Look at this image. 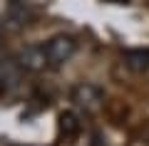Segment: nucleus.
Listing matches in <instances>:
<instances>
[{
    "label": "nucleus",
    "instance_id": "obj_1",
    "mask_svg": "<svg viewBox=\"0 0 149 146\" xmlns=\"http://www.w3.org/2000/svg\"><path fill=\"white\" fill-rule=\"evenodd\" d=\"M32 20V12L20 0H0V25L10 32H17L27 27Z\"/></svg>",
    "mask_w": 149,
    "mask_h": 146
},
{
    "label": "nucleus",
    "instance_id": "obj_2",
    "mask_svg": "<svg viewBox=\"0 0 149 146\" xmlns=\"http://www.w3.org/2000/svg\"><path fill=\"white\" fill-rule=\"evenodd\" d=\"M74 52H77V42L70 35H55L52 40L45 42V55H47L50 69H60L62 64H67Z\"/></svg>",
    "mask_w": 149,
    "mask_h": 146
},
{
    "label": "nucleus",
    "instance_id": "obj_3",
    "mask_svg": "<svg viewBox=\"0 0 149 146\" xmlns=\"http://www.w3.org/2000/svg\"><path fill=\"white\" fill-rule=\"evenodd\" d=\"M20 82H22V67L17 57L0 50V94H10L20 89Z\"/></svg>",
    "mask_w": 149,
    "mask_h": 146
},
{
    "label": "nucleus",
    "instance_id": "obj_4",
    "mask_svg": "<svg viewBox=\"0 0 149 146\" xmlns=\"http://www.w3.org/2000/svg\"><path fill=\"white\" fill-rule=\"evenodd\" d=\"M70 97H72L74 107H77V109H85L87 114L97 111L102 107V102H104V92H102L97 84H92V82H80L72 89Z\"/></svg>",
    "mask_w": 149,
    "mask_h": 146
},
{
    "label": "nucleus",
    "instance_id": "obj_5",
    "mask_svg": "<svg viewBox=\"0 0 149 146\" xmlns=\"http://www.w3.org/2000/svg\"><path fill=\"white\" fill-rule=\"evenodd\" d=\"M15 57H17V62H20V67L25 72H42V69H47L45 45H25Z\"/></svg>",
    "mask_w": 149,
    "mask_h": 146
},
{
    "label": "nucleus",
    "instance_id": "obj_6",
    "mask_svg": "<svg viewBox=\"0 0 149 146\" xmlns=\"http://www.w3.org/2000/svg\"><path fill=\"white\" fill-rule=\"evenodd\" d=\"M124 64L132 72H147L149 69V50H127L124 52Z\"/></svg>",
    "mask_w": 149,
    "mask_h": 146
},
{
    "label": "nucleus",
    "instance_id": "obj_7",
    "mask_svg": "<svg viewBox=\"0 0 149 146\" xmlns=\"http://www.w3.org/2000/svg\"><path fill=\"white\" fill-rule=\"evenodd\" d=\"M77 131H80L77 116H74L72 111H62V114H60V134H65V139H70V136H74Z\"/></svg>",
    "mask_w": 149,
    "mask_h": 146
},
{
    "label": "nucleus",
    "instance_id": "obj_8",
    "mask_svg": "<svg viewBox=\"0 0 149 146\" xmlns=\"http://www.w3.org/2000/svg\"><path fill=\"white\" fill-rule=\"evenodd\" d=\"M109 3H117V5H129V0H109Z\"/></svg>",
    "mask_w": 149,
    "mask_h": 146
},
{
    "label": "nucleus",
    "instance_id": "obj_9",
    "mask_svg": "<svg viewBox=\"0 0 149 146\" xmlns=\"http://www.w3.org/2000/svg\"><path fill=\"white\" fill-rule=\"evenodd\" d=\"M3 32H5V27H3V25H0V37H3Z\"/></svg>",
    "mask_w": 149,
    "mask_h": 146
}]
</instances>
